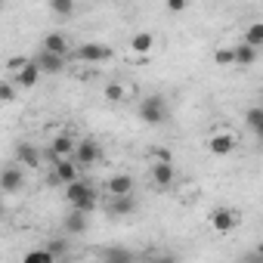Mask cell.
<instances>
[{
	"instance_id": "cell-1",
	"label": "cell",
	"mask_w": 263,
	"mask_h": 263,
	"mask_svg": "<svg viewBox=\"0 0 263 263\" xmlns=\"http://www.w3.org/2000/svg\"><path fill=\"white\" fill-rule=\"evenodd\" d=\"M65 201L71 204V211H84V214H93L99 208V192L93 183H87L84 177L71 186H65Z\"/></svg>"
},
{
	"instance_id": "cell-2",
	"label": "cell",
	"mask_w": 263,
	"mask_h": 263,
	"mask_svg": "<svg viewBox=\"0 0 263 263\" xmlns=\"http://www.w3.org/2000/svg\"><path fill=\"white\" fill-rule=\"evenodd\" d=\"M140 118H143L149 127H161L164 118H167V102H164V96H158V93L146 96V99L140 102Z\"/></svg>"
},
{
	"instance_id": "cell-3",
	"label": "cell",
	"mask_w": 263,
	"mask_h": 263,
	"mask_svg": "<svg viewBox=\"0 0 263 263\" xmlns=\"http://www.w3.org/2000/svg\"><path fill=\"white\" fill-rule=\"evenodd\" d=\"M208 223H211V229H214V232L226 235V232H235V229H238L241 214H238L235 208H214V211H211V217H208Z\"/></svg>"
},
{
	"instance_id": "cell-4",
	"label": "cell",
	"mask_w": 263,
	"mask_h": 263,
	"mask_svg": "<svg viewBox=\"0 0 263 263\" xmlns=\"http://www.w3.org/2000/svg\"><path fill=\"white\" fill-rule=\"evenodd\" d=\"M115 56V50L108 44H99V41H90V44H81L74 50V59L78 62H108Z\"/></svg>"
},
{
	"instance_id": "cell-5",
	"label": "cell",
	"mask_w": 263,
	"mask_h": 263,
	"mask_svg": "<svg viewBox=\"0 0 263 263\" xmlns=\"http://www.w3.org/2000/svg\"><path fill=\"white\" fill-rule=\"evenodd\" d=\"M74 149H78V140H74L71 134H59V137L50 140L47 155H50V161L56 164V161H65V158H74Z\"/></svg>"
},
{
	"instance_id": "cell-6",
	"label": "cell",
	"mask_w": 263,
	"mask_h": 263,
	"mask_svg": "<svg viewBox=\"0 0 263 263\" xmlns=\"http://www.w3.org/2000/svg\"><path fill=\"white\" fill-rule=\"evenodd\" d=\"M149 180L158 189H171L177 183V164L174 161H149Z\"/></svg>"
},
{
	"instance_id": "cell-7",
	"label": "cell",
	"mask_w": 263,
	"mask_h": 263,
	"mask_svg": "<svg viewBox=\"0 0 263 263\" xmlns=\"http://www.w3.org/2000/svg\"><path fill=\"white\" fill-rule=\"evenodd\" d=\"M99 158H102V146L96 140H90V137L78 140V149H74V164L78 167H93Z\"/></svg>"
},
{
	"instance_id": "cell-8",
	"label": "cell",
	"mask_w": 263,
	"mask_h": 263,
	"mask_svg": "<svg viewBox=\"0 0 263 263\" xmlns=\"http://www.w3.org/2000/svg\"><path fill=\"white\" fill-rule=\"evenodd\" d=\"M134 189H137V183H134L130 174H115L105 183V195L108 198H127V195H134Z\"/></svg>"
},
{
	"instance_id": "cell-9",
	"label": "cell",
	"mask_w": 263,
	"mask_h": 263,
	"mask_svg": "<svg viewBox=\"0 0 263 263\" xmlns=\"http://www.w3.org/2000/svg\"><path fill=\"white\" fill-rule=\"evenodd\" d=\"M81 167L74 164V158H65V161H56L53 164V174H50V183H62V186H71V183H78L81 180V174H78Z\"/></svg>"
},
{
	"instance_id": "cell-10",
	"label": "cell",
	"mask_w": 263,
	"mask_h": 263,
	"mask_svg": "<svg viewBox=\"0 0 263 263\" xmlns=\"http://www.w3.org/2000/svg\"><path fill=\"white\" fill-rule=\"evenodd\" d=\"M41 50H44V53H53V56H62V59H68V53H71V44H68V37H65L62 31H50V34H44V41H41Z\"/></svg>"
},
{
	"instance_id": "cell-11",
	"label": "cell",
	"mask_w": 263,
	"mask_h": 263,
	"mask_svg": "<svg viewBox=\"0 0 263 263\" xmlns=\"http://www.w3.org/2000/svg\"><path fill=\"white\" fill-rule=\"evenodd\" d=\"M235 146H238V140H235L232 134H226V130H220V134H214V137L208 140V152H211V155H217V158L232 155V152H235Z\"/></svg>"
},
{
	"instance_id": "cell-12",
	"label": "cell",
	"mask_w": 263,
	"mask_h": 263,
	"mask_svg": "<svg viewBox=\"0 0 263 263\" xmlns=\"http://www.w3.org/2000/svg\"><path fill=\"white\" fill-rule=\"evenodd\" d=\"M22 186H25V167L10 164V167L4 171V177H0V189H4L7 195H13V192H19Z\"/></svg>"
},
{
	"instance_id": "cell-13",
	"label": "cell",
	"mask_w": 263,
	"mask_h": 263,
	"mask_svg": "<svg viewBox=\"0 0 263 263\" xmlns=\"http://www.w3.org/2000/svg\"><path fill=\"white\" fill-rule=\"evenodd\" d=\"M99 263H140V257L130 251V248H118V245H108L99 251Z\"/></svg>"
},
{
	"instance_id": "cell-14",
	"label": "cell",
	"mask_w": 263,
	"mask_h": 263,
	"mask_svg": "<svg viewBox=\"0 0 263 263\" xmlns=\"http://www.w3.org/2000/svg\"><path fill=\"white\" fill-rule=\"evenodd\" d=\"M16 161H19V167L37 171V167H41V149H37L34 143H22V146L16 149Z\"/></svg>"
},
{
	"instance_id": "cell-15",
	"label": "cell",
	"mask_w": 263,
	"mask_h": 263,
	"mask_svg": "<svg viewBox=\"0 0 263 263\" xmlns=\"http://www.w3.org/2000/svg\"><path fill=\"white\" fill-rule=\"evenodd\" d=\"M105 211L111 217H130V214H137V198L134 195H127V198H108Z\"/></svg>"
},
{
	"instance_id": "cell-16",
	"label": "cell",
	"mask_w": 263,
	"mask_h": 263,
	"mask_svg": "<svg viewBox=\"0 0 263 263\" xmlns=\"http://www.w3.org/2000/svg\"><path fill=\"white\" fill-rule=\"evenodd\" d=\"M41 74H44V71H41V65H37V62L31 59V62H28V65H25V68H22V71H19L16 78H10V81H16V84H19L22 90H31V87H34V84L41 81Z\"/></svg>"
},
{
	"instance_id": "cell-17",
	"label": "cell",
	"mask_w": 263,
	"mask_h": 263,
	"mask_svg": "<svg viewBox=\"0 0 263 263\" xmlns=\"http://www.w3.org/2000/svg\"><path fill=\"white\" fill-rule=\"evenodd\" d=\"M34 62L41 65L44 74H62V71H65V59H62V56H53V53H44V50L37 53Z\"/></svg>"
},
{
	"instance_id": "cell-18",
	"label": "cell",
	"mask_w": 263,
	"mask_h": 263,
	"mask_svg": "<svg viewBox=\"0 0 263 263\" xmlns=\"http://www.w3.org/2000/svg\"><path fill=\"white\" fill-rule=\"evenodd\" d=\"M130 50H134L137 56H149L155 50V34L152 31H137L134 37H130Z\"/></svg>"
},
{
	"instance_id": "cell-19",
	"label": "cell",
	"mask_w": 263,
	"mask_h": 263,
	"mask_svg": "<svg viewBox=\"0 0 263 263\" xmlns=\"http://www.w3.org/2000/svg\"><path fill=\"white\" fill-rule=\"evenodd\" d=\"M90 214H84V211H71L68 217H65V232L68 235H84L87 229H90Z\"/></svg>"
},
{
	"instance_id": "cell-20",
	"label": "cell",
	"mask_w": 263,
	"mask_h": 263,
	"mask_svg": "<svg viewBox=\"0 0 263 263\" xmlns=\"http://www.w3.org/2000/svg\"><path fill=\"white\" fill-rule=\"evenodd\" d=\"M241 44L260 50V47H263V22H251V25L245 28V41H241Z\"/></svg>"
},
{
	"instance_id": "cell-21",
	"label": "cell",
	"mask_w": 263,
	"mask_h": 263,
	"mask_svg": "<svg viewBox=\"0 0 263 263\" xmlns=\"http://www.w3.org/2000/svg\"><path fill=\"white\" fill-rule=\"evenodd\" d=\"M257 59V50L254 47H248V44H238L235 47V65H251Z\"/></svg>"
},
{
	"instance_id": "cell-22",
	"label": "cell",
	"mask_w": 263,
	"mask_h": 263,
	"mask_svg": "<svg viewBox=\"0 0 263 263\" xmlns=\"http://www.w3.org/2000/svg\"><path fill=\"white\" fill-rule=\"evenodd\" d=\"M22 263H56V257L47 251V248H34V251H28L25 254V260Z\"/></svg>"
},
{
	"instance_id": "cell-23",
	"label": "cell",
	"mask_w": 263,
	"mask_h": 263,
	"mask_svg": "<svg viewBox=\"0 0 263 263\" xmlns=\"http://www.w3.org/2000/svg\"><path fill=\"white\" fill-rule=\"evenodd\" d=\"M50 13L68 19V16H74V4H71V0H50Z\"/></svg>"
},
{
	"instance_id": "cell-24",
	"label": "cell",
	"mask_w": 263,
	"mask_h": 263,
	"mask_svg": "<svg viewBox=\"0 0 263 263\" xmlns=\"http://www.w3.org/2000/svg\"><path fill=\"white\" fill-rule=\"evenodd\" d=\"M214 62H217V65H235V47H220V50H214Z\"/></svg>"
},
{
	"instance_id": "cell-25",
	"label": "cell",
	"mask_w": 263,
	"mask_h": 263,
	"mask_svg": "<svg viewBox=\"0 0 263 263\" xmlns=\"http://www.w3.org/2000/svg\"><path fill=\"white\" fill-rule=\"evenodd\" d=\"M245 124H248L251 130H257V127L263 124V105H254V108H248V111H245Z\"/></svg>"
},
{
	"instance_id": "cell-26",
	"label": "cell",
	"mask_w": 263,
	"mask_h": 263,
	"mask_svg": "<svg viewBox=\"0 0 263 263\" xmlns=\"http://www.w3.org/2000/svg\"><path fill=\"white\" fill-rule=\"evenodd\" d=\"M143 260L146 263H177V254H171V251H149Z\"/></svg>"
},
{
	"instance_id": "cell-27",
	"label": "cell",
	"mask_w": 263,
	"mask_h": 263,
	"mask_svg": "<svg viewBox=\"0 0 263 263\" xmlns=\"http://www.w3.org/2000/svg\"><path fill=\"white\" fill-rule=\"evenodd\" d=\"M53 257H62L65 251H68V238H47V245H44Z\"/></svg>"
},
{
	"instance_id": "cell-28",
	"label": "cell",
	"mask_w": 263,
	"mask_h": 263,
	"mask_svg": "<svg viewBox=\"0 0 263 263\" xmlns=\"http://www.w3.org/2000/svg\"><path fill=\"white\" fill-rule=\"evenodd\" d=\"M0 99H4L7 105L16 102V84H13L10 78H4V84H0Z\"/></svg>"
},
{
	"instance_id": "cell-29",
	"label": "cell",
	"mask_w": 263,
	"mask_h": 263,
	"mask_svg": "<svg viewBox=\"0 0 263 263\" xmlns=\"http://www.w3.org/2000/svg\"><path fill=\"white\" fill-rule=\"evenodd\" d=\"M105 99H108V102H121V99H124V87H121V84H108V87H105Z\"/></svg>"
},
{
	"instance_id": "cell-30",
	"label": "cell",
	"mask_w": 263,
	"mask_h": 263,
	"mask_svg": "<svg viewBox=\"0 0 263 263\" xmlns=\"http://www.w3.org/2000/svg\"><path fill=\"white\" fill-rule=\"evenodd\" d=\"M152 161H174V158H171V152H167V149H161V146H158V149H152Z\"/></svg>"
},
{
	"instance_id": "cell-31",
	"label": "cell",
	"mask_w": 263,
	"mask_h": 263,
	"mask_svg": "<svg viewBox=\"0 0 263 263\" xmlns=\"http://www.w3.org/2000/svg\"><path fill=\"white\" fill-rule=\"evenodd\" d=\"M189 4H186V0H171V4H167V13H183Z\"/></svg>"
},
{
	"instance_id": "cell-32",
	"label": "cell",
	"mask_w": 263,
	"mask_h": 263,
	"mask_svg": "<svg viewBox=\"0 0 263 263\" xmlns=\"http://www.w3.org/2000/svg\"><path fill=\"white\" fill-rule=\"evenodd\" d=\"M241 263H263V257H257V254L251 251V254H245V257H241Z\"/></svg>"
},
{
	"instance_id": "cell-33",
	"label": "cell",
	"mask_w": 263,
	"mask_h": 263,
	"mask_svg": "<svg viewBox=\"0 0 263 263\" xmlns=\"http://www.w3.org/2000/svg\"><path fill=\"white\" fill-rule=\"evenodd\" d=\"M254 137H257V140H260V143H263V124H260V127H257V130H254Z\"/></svg>"
},
{
	"instance_id": "cell-34",
	"label": "cell",
	"mask_w": 263,
	"mask_h": 263,
	"mask_svg": "<svg viewBox=\"0 0 263 263\" xmlns=\"http://www.w3.org/2000/svg\"><path fill=\"white\" fill-rule=\"evenodd\" d=\"M254 254H257V257H263V241H260V245H254Z\"/></svg>"
},
{
	"instance_id": "cell-35",
	"label": "cell",
	"mask_w": 263,
	"mask_h": 263,
	"mask_svg": "<svg viewBox=\"0 0 263 263\" xmlns=\"http://www.w3.org/2000/svg\"><path fill=\"white\" fill-rule=\"evenodd\" d=\"M71 263H81V260H71Z\"/></svg>"
}]
</instances>
